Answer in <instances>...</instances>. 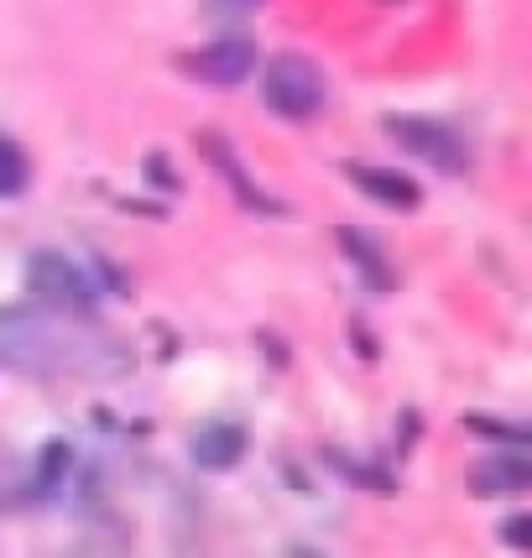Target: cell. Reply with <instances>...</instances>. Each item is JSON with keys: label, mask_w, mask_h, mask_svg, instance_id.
<instances>
[{"label": "cell", "mask_w": 532, "mask_h": 558, "mask_svg": "<svg viewBox=\"0 0 532 558\" xmlns=\"http://www.w3.org/2000/svg\"><path fill=\"white\" fill-rule=\"evenodd\" d=\"M532 486V460L528 449L517 444L511 454H485V460H475V470H470V490H491V496H501V490H522Z\"/></svg>", "instance_id": "cell-7"}, {"label": "cell", "mask_w": 532, "mask_h": 558, "mask_svg": "<svg viewBox=\"0 0 532 558\" xmlns=\"http://www.w3.org/2000/svg\"><path fill=\"white\" fill-rule=\"evenodd\" d=\"M26 178H32V162H26L22 142H11L0 131V198H16L26 189Z\"/></svg>", "instance_id": "cell-9"}, {"label": "cell", "mask_w": 532, "mask_h": 558, "mask_svg": "<svg viewBox=\"0 0 532 558\" xmlns=\"http://www.w3.org/2000/svg\"><path fill=\"white\" fill-rule=\"evenodd\" d=\"M189 69H194L204 84H215V89H235L245 73L256 69V43H251L245 32H230V37L209 43V48L198 52Z\"/></svg>", "instance_id": "cell-5"}, {"label": "cell", "mask_w": 532, "mask_h": 558, "mask_svg": "<svg viewBox=\"0 0 532 558\" xmlns=\"http://www.w3.org/2000/svg\"><path fill=\"white\" fill-rule=\"evenodd\" d=\"M105 350L78 335L58 308H0V371L16 376H69L89 371Z\"/></svg>", "instance_id": "cell-1"}, {"label": "cell", "mask_w": 532, "mask_h": 558, "mask_svg": "<svg viewBox=\"0 0 532 558\" xmlns=\"http://www.w3.org/2000/svg\"><path fill=\"white\" fill-rule=\"evenodd\" d=\"M26 288L37 292V303H48L58 314H89L95 308V282L63 251H37L26 262Z\"/></svg>", "instance_id": "cell-3"}, {"label": "cell", "mask_w": 532, "mask_h": 558, "mask_svg": "<svg viewBox=\"0 0 532 558\" xmlns=\"http://www.w3.org/2000/svg\"><path fill=\"white\" fill-rule=\"evenodd\" d=\"M245 449H251V434L235 417H209L189 438V454H194L198 470H230V464L245 460Z\"/></svg>", "instance_id": "cell-6"}, {"label": "cell", "mask_w": 532, "mask_h": 558, "mask_svg": "<svg viewBox=\"0 0 532 558\" xmlns=\"http://www.w3.org/2000/svg\"><path fill=\"white\" fill-rule=\"evenodd\" d=\"M339 245H350V256H355L361 267L376 271V288H387V282H391L387 271L376 267V241H371V235H361V230H339Z\"/></svg>", "instance_id": "cell-10"}, {"label": "cell", "mask_w": 532, "mask_h": 558, "mask_svg": "<svg viewBox=\"0 0 532 558\" xmlns=\"http://www.w3.org/2000/svg\"><path fill=\"white\" fill-rule=\"evenodd\" d=\"M262 99H266V110L282 116V121H314L318 110H324V99H329V78H324V69H318L314 58L282 52V58L266 63Z\"/></svg>", "instance_id": "cell-2"}, {"label": "cell", "mask_w": 532, "mask_h": 558, "mask_svg": "<svg viewBox=\"0 0 532 558\" xmlns=\"http://www.w3.org/2000/svg\"><path fill=\"white\" fill-rule=\"evenodd\" d=\"M528 533H532L528 517H511V522H507V543H511V548H528Z\"/></svg>", "instance_id": "cell-11"}, {"label": "cell", "mask_w": 532, "mask_h": 558, "mask_svg": "<svg viewBox=\"0 0 532 558\" xmlns=\"http://www.w3.org/2000/svg\"><path fill=\"white\" fill-rule=\"evenodd\" d=\"M219 11H256V5H262V0H215Z\"/></svg>", "instance_id": "cell-12"}, {"label": "cell", "mask_w": 532, "mask_h": 558, "mask_svg": "<svg viewBox=\"0 0 532 558\" xmlns=\"http://www.w3.org/2000/svg\"><path fill=\"white\" fill-rule=\"evenodd\" d=\"M387 136L397 146H408L412 157H428L438 172H464L470 151H464L460 131L444 121H423V116H387Z\"/></svg>", "instance_id": "cell-4"}, {"label": "cell", "mask_w": 532, "mask_h": 558, "mask_svg": "<svg viewBox=\"0 0 532 558\" xmlns=\"http://www.w3.org/2000/svg\"><path fill=\"white\" fill-rule=\"evenodd\" d=\"M350 178H355V189H365L371 198H382V204H391V209H412V204H418V183L402 178V172H382V168L350 162Z\"/></svg>", "instance_id": "cell-8"}]
</instances>
